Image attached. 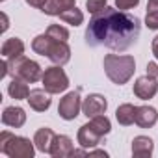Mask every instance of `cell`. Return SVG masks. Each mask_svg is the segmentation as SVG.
<instances>
[{"instance_id":"obj_1","label":"cell","mask_w":158,"mask_h":158,"mask_svg":"<svg viewBox=\"0 0 158 158\" xmlns=\"http://www.w3.org/2000/svg\"><path fill=\"white\" fill-rule=\"evenodd\" d=\"M141 34V23L136 15L106 6L95 13L86 28V43L89 47H108L112 50L130 48Z\"/></svg>"},{"instance_id":"obj_2","label":"cell","mask_w":158,"mask_h":158,"mask_svg":"<svg viewBox=\"0 0 158 158\" xmlns=\"http://www.w3.org/2000/svg\"><path fill=\"white\" fill-rule=\"evenodd\" d=\"M32 48L35 54L47 56L56 65H65L71 60V48H69L67 41H58V39L50 37L48 34L37 35L32 41Z\"/></svg>"},{"instance_id":"obj_3","label":"cell","mask_w":158,"mask_h":158,"mask_svg":"<svg viewBox=\"0 0 158 158\" xmlns=\"http://www.w3.org/2000/svg\"><path fill=\"white\" fill-rule=\"evenodd\" d=\"M104 71H106V76L117 86H123L127 84L134 71H136V60L134 56L130 54H106L104 56Z\"/></svg>"},{"instance_id":"obj_4","label":"cell","mask_w":158,"mask_h":158,"mask_svg":"<svg viewBox=\"0 0 158 158\" xmlns=\"http://www.w3.org/2000/svg\"><path fill=\"white\" fill-rule=\"evenodd\" d=\"M34 145L35 143L24 136H15L8 130L0 132V152H4L10 158H34Z\"/></svg>"},{"instance_id":"obj_5","label":"cell","mask_w":158,"mask_h":158,"mask_svg":"<svg viewBox=\"0 0 158 158\" xmlns=\"http://www.w3.org/2000/svg\"><path fill=\"white\" fill-rule=\"evenodd\" d=\"M8 74L13 78H23L28 84H34L43 78V69L37 61L26 56H17L8 60Z\"/></svg>"},{"instance_id":"obj_6","label":"cell","mask_w":158,"mask_h":158,"mask_svg":"<svg viewBox=\"0 0 158 158\" xmlns=\"http://www.w3.org/2000/svg\"><path fill=\"white\" fill-rule=\"evenodd\" d=\"M43 88L50 93V95H58V93H63L67 88H69V78L65 74V71L61 69V65H52V67H47L43 71Z\"/></svg>"},{"instance_id":"obj_7","label":"cell","mask_w":158,"mask_h":158,"mask_svg":"<svg viewBox=\"0 0 158 158\" xmlns=\"http://www.w3.org/2000/svg\"><path fill=\"white\" fill-rule=\"evenodd\" d=\"M80 110H82V101H80V93L78 91H69L58 104V114L65 121L76 119Z\"/></svg>"},{"instance_id":"obj_8","label":"cell","mask_w":158,"mask_h":158,"mask_svg":"<svg viewBox=\"0 0 158 158\" xmlns=\"http://www.w3.org/2000/svg\"><path fill=\"white\" fill-rule=\"evenodd\" d=\"M158 91V80H156V76L152 74H145V76H139L138 80L134 82V95L141 101H149L156 95Z\"/></svg>"},{"instance_id":"obj_9","label":"cell","mask_w":158,"mask_h":158,"mask_svg":"<svg viewBox=\"0 0 158 158\" xmlns=\"http://www.w3.org/2000/svg\"><path fill=\"white\" fill-rule=\"evenodd\" d=\"M102 138H104V136L91 125V121L86 123V125H82L80 128H78V134H76L78 145L84 147V149H93V147H97Z\"/></svg>"},{"instance_id":"obj_10","label":"cell","mask_w":158,"mask_h":158,"mask_svg":"<svg viewBox=\"0 0 158 158\" xmlns=\"http://www.w3.org/2000/svg\"><path fill=\"white\" fill-rule=\"evenodd\" d=\"M106 108H108V101H106L102 95H99V93L88 95V97L84 99V102H82V112H84V115H86L88 119L104 114Z\"/></svg>"},{"instance_id":"obj_11","label":"cell","mask_w":158,"mask_h":158,"mask_svg":"<svg viewBox=\"0 0 158 158\" xmlns=\"http://www.w3.org/2000/svg\"><path fill=\"white\" fill-rule=\"evenodd\" d=\"M73 152H74L73 139L69 136H63V134L58 136L56 134L52 149H50V156H54V158H67V156H73Z\"/></svg>"},{"instance_id":"obj_12","label":"cell","mask_w":158,"mask_h":158,"mask_svg":"<svg viewBox=\"0 0 158 158\" xmlns=\"http://www.w3.org/2000/svg\"><path fill=\"white\" fill-rule=\"evenodd\" d=\"M26 101H28L30 108L35 110V112H47L50 108V102H52L50 93L47 89H32Z\"/></svg>"},{"instance_id":"obj_13","label":"cell","mask_w":158,"mask_h":158,"mask_svg":"<svg viewBox=\"0 0 158 158\" xmlns=\"http://www.w3.org/2000/svg\"><path fill=\"white\" fill-rule=\"evenodd\" d=\"M2 123L6 127H11V128H21L26 123V114L19 106H8V108H4Z\"/></svg>"},{"instance_id":"obj_14","label":"cell","mask_w":158,"mask_h":158,"mask_svg":"<svg viewBox=\"0 0 158 158\" xmlns=\"http://www.w3.org/2000/svg\"><path fill=\"white\" fill-rule=\"evenodd\" d=\"M54 138H56V134H54V130H52V128H48V127L39 128V130L35 132V136H34L35 149H37V151H41V152H45V154H50V149H52Z\"/></svg>"},{"instance_id":"obj_15","label":"cell","mask_w":158,"mask_h":158,"mask_svg":"<svg viewBox=\"0 0 158 158\" xmlns=\"http://www.w3.org/2000/svg\"><path fill=\"white\" fill-rule=\"evenodd\" d=\"M158 121V112L152 106H136V125L141 128H151Z\"/></svg>"},{"instance_id":"obj_16","label":"cell","mask_w":158,"mask_h":158,"mask_svg":"<svg viewBox=\"0 0 158 158\" xmlns=\"http://www.w3.org/2000/svg\"><path fill=\"white\" fill-rule=\"evenodd\" d=\"M154 151V143L147 136H136L132 139V154L136 158H149Z\"/></svg>"},{"instance_id":"obj_17","label":"cell","mask_w":158,"mask_h":158,"mask_svg":"<svg viewBox=\"0 0 158 158\" xmlns=\"http://www.w3.org/2000/svg\"><path fill=\"white\" fill-rule=\"evenodd\" d=\"M76 0H47L45 6L41 8V11L45 15H52V17H60V13L74 8Z\"/></svg>"},{"instance_id":"obj_18","label":"cell","mask_w":158,"mask_h":158,"mask_svg":"<svg viewBox=\"0 0 158 158\" xmlns=\"http://www.w3.org/2000/svg\"><path fill=\"white\" fill-rule=\"evenodd\" d=\"M23 54H24V43H23V39L10 37V39L4 41V45H2V56L6 60L17 58V56H23Z\"/></svg>"},{"instance_id":"obj_19","label":"cell","mask_w":158,"mask_h":158,"mask_svg":"<svg viewBox=\"0 0 158 158\" xmlns=\"http://www.w3.org/2000/svg\"><path fill=\"white\" fill-rule=\"evenodd\" d=\"M8 93L11 99L15 101H23V99H28L30 95V88H28V82L23 80V78H13L11 84L8 86Z\"/></svg>"},{"instance_id":"obj_20","label":"cell","mask_w":158,"mask_h":158,"mask_svg":"<svg viewBox=\"0 0 158 158\" xmlns=\"http://www.w3.org/2000/svg\"><path fill=\"white\" fill-rule=\"evenodd\" d=\"M115 119H117V123L119 125H123V127H128V125H132V123H136V106H132V104H121L117 110H115Z\"/></svg>"},{"instance_id":"obj_21","label":"cell","mask_w":158,"mask_h":158,"mask_svg":"<svg viewBox=\"0 0 158 158\" xmlns=\"http://www.w3.org/2000/svg\"><path fill=\"white\" fill-rule=\"evenodd\" d=\"M60 19H61L63 23L71 24V26H80V24L84 23V13H82L80 10H76V6H74V8H71V10L60 13Z\"/></svg>"},{"instance_id":"obj_22","label":"cell","mask_w":158,"mask_h":158,"mask_svg":"<svg viewBox=\"0 0 158 158\" xmlns=\"http://www.w3.org/2000/svg\"><path fill=\"white\" fill-rule=\"evenodd\" d=\"M91 125L102 134V136H106V134H110V130H112V123H110V119L104 115V114H101V115H95V117H91Z\"/></svg>"},{"instance_id":"obj_23","label":"cell","mask_w":158,"mask_h":158,"mask_svg":"<svg viewBox=\"0 0 158 158\" xmlns=\"http://www.w3.org/2000/svg\"><path fill=\"white\" fill-rule=\"evenodd\" d=\"M45 34H48L50 37L58 39V41H67L69 39V30L63 28V26H60V24H50Z\"/></svg>"},{"instance_id":"obj_24","label":"cell","mask_w":158,"mask_h":158,"mask_svg":"<svg viewBox=\"0 0 158 158\" xmlns=\"http://www.w3.org/2000/svg\"><path fill=\"white\" fill-rule=\"evenodd\" d=\"M145 26L149 30H158V8H147Z\"/></svg>"},{"instance_id":"obj_25","label":"cell","mask_w":158,"mask_h":158,"mask_svg":"<svg viewBox=\"0 0 158 158\" xmlns=\"http://www.w3.org/2000/svg\"><path fill=\"white\" fill-rule=\"evenodd\" d=\"M106 8V0H86V10L89 13H99Z\"/></svg>"},{"instance_id":"obj_26","label":"cell","mask_w":158,"mask_h":158,"mask_svg":"<svg viewBox=\"0 0 158 158\" xmlns=\"http://www.w3.org/2000/svg\"><path fill=\"white\" fill-rule=\"evenodd\" d=\"M139 4V0H115V8L125 11V10H132Z\"/></svg>"},{"instance_id":"obj_27","label":"cell","mask_w":158,"mask_h":158,"mask_svg":"<svg viewBox=\"0 0 158 158\" xmlns=\"http://www.w3.org/2000/svg\"><path fill=\"white\" fill-rule=\"evenodd\" d=\"M147 73L158 78V65H156L154 61H149V63H147Z\"/></svg>"},{"instance_id":"obj_28","label":"cell","mask_w":158,"mask_h":158,"mask_svg":"<svg viewBox=\"0 0 158 158\" xmlns=\"http://www.w3.org/2000/svg\"><path fill=\"white\" fill-rule=\"evenodd\" d=\"M45 2H47V0H26V4H30L32 8H43L45 6Z\"/></svg>"},{"instance_id":"obj_29","label":"cell","mask_w":158,"mask_h":158,"mask_svg":"<svg viewBox=\"0 0 158 158\" xmlns=\"http://www.w3.org/2000/svg\"><path fill=\"white\" fill-rule=\"evenodd\" d=\"M151 47H152V54H154V58L158 60V35L152 39V45H151Z\"/></svg>"},{"instance_id":"obj_30","label":"cell","mask_w":158,"mask_h":158,"mask_svg":"<svg viewBox=\"0 0 158 158\" xmlns=\"http://www.w3.org/2000/svg\"><path fill=\"white\" fill-rule=\"evenodd\" d=\"M0 17H2V32H6L8 26H10V24H8V15H6V13H0Z\"/></svg>"},{"instance_id":"obj_31","label":"cell","mask_w":158,"mask_h":158,"mask_svg":"<svg viewBox=\"0 0 158 158\" xmlns=\"http://www.w3.org/2000/svg\"><path fill=\"white\" fill-rule=\"evenodd\" d=\"M88 156H104V158H106V156H108V152H106V151H89V154H88Z\"/></svg>"},{"instance_id":"obj_32","label":"cell","mask_w":158,"mask_h":158,"mask_svg":"<svg viewBox=\"0 0 158 158\" xmlns=\"http://www.w3.org/2000/svg\"><path fill=\"white\" fill-rule=\"evenodd\" d=\"M147 8H158V0H149V2H147Z\"/></svg>"}]
</instances>
